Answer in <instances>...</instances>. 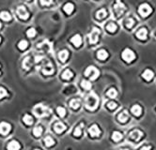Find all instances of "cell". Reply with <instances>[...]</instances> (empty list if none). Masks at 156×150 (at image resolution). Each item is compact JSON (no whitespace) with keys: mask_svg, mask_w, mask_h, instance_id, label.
<instances>
[{"mask_svg":"<svg viewBox=\"0 0 156 150\" xmlns=\"http://www.w3.org/2000/svg\"><path fill=\"white\" fill-rule=\"evenodd\" d=\"M42 72L45 75H51L54 72V67L50 62H47L42 68Z\"/></svg>","mask_w":156,"mask_h":150,"instance_id":"7c38bea8","label":"cell"},{"mask_svg":"<svg viewBox=\"0 0 156 150\" xmlns=\"http://www.w3.org/2000/svg\"><path fill=\"white\" fill-rule=\"evenodd\" d=\"M26 35H27V37H28V38H33V37H35V35H36V30H35V28H29V29H27Z\"/></svg>","mask_w":156,"mask_h":150,"instance_id":"f35d334b","label":"cell"},{"mask_svg":"<svg viewBox=\"0 0 156 150\" xmlns=\"http://www.w3.org/2000/svg\"><path fill=\"white\" fill-rule=\"evenodd\" d=\"M23 121L26 123V125H31L33 123V118H32V116L30 115H24V117H23Z\"/></svg>","mask_w":156,"mask_h":150,"instance_id":"f1b7e54d","label":"cell"},{"mask_svg":"<svg viewBox=\"0 0 156 150\" xmlns=\"http://www.w3.org/2000/svg\"><path fill=\"white\" fill-rule=\"evenodd\" d=\"M11 130V125L9 123H6V122H2L0 123V134H3V135H6L10 132Z\"/></svg>","mask_w":156,"mask_h":150,"instance_id":"8fae6325","label":"cell"},{"mask_svg":"<svg viewBox=\"0 0 156 150\" xmlns=\"http://www.w3.org/2000/svg\"><path fill=\"white\" fill-rule=\"evenodd\" d=\"M117 103L116 102H108L107 103V108L108 109H110V110H114V109H116L117 108Z\"/></svg>","mask_w":156,"mask_h":150,"instance_id":"60d3db41","label":"cell"},{"mask_svg":"<svg viewBox=\"0 0 156 150\" xmlns=\"http://www.w3.org/2000/svg\"><path fill=\"white\" fill-rule=\"evenodd\" d=\"M106 29H107V31L109 32L114 33L116 30H117V24L114 23H109L107 24V26H106Z\"/></svg>","mask_w":156,"mask_h":150,"instance_id":"4dcf8cb0","label":"cell"},{"mask_svg":"<svg viewBox=\"0 0 156 150\" xmlns=\"http://www.w3.org/2000/svg\"><path fill=\"white\" fill-rule=\"evenodd\" d=\"M39 1L43 6H49L52 4V0H39Z\"/></svg>","mask_w":156,"mask_h":150,"instance_id":"b9f144b4","label":"cell"},{"mask_svg":"<svg viewBox=\"0 0 156 150\" xmlns=\"http://www.w3.org/2000/svg\"><path fill=\"white\" fill-rule=\"evenodd\" d=\"M16 13L22 20H26L28 19L29 17V13L27 12L26 7H24V6H19V7L17 8Z\"/></svg>","mask_w":156,"mask_h":150,"instance_id":"52a82bcc","label":"cell"},{"mask_svg":"<svg viewBox=\"0 0 156 150\" xmlns=\"http://www.w3.org/2000/svg\"><path fill=\"white\" fill-rule=\"evenodd\" d=\"M99 74H100L99 70L93 66L88 67L87 69L85 70V75L87 76V77H90L91 80H95V79H97Z\"/></svg>","mask_w":156,"mask_h":150,"instance_id":"3957f363","label":"cell"},{"mask_svg":"<svg viewBox=\"0 0 156 150\" xmlns=\"http://www.w3.org/2000/svg\"><path fill=\"white\" fill-rule=\"evenodd\" d=\"M97 57L100 60H105L108 57V53L105 50H100L97 53Z\"/></svg>","mask_w":156,"mask_h":150,"instance_id":"ffe728a7","label":"cell"},{"mask_svg":"<svg viewBox=\"0 0 156 150\" xmlns=\"http://www.w3.org/2000/svg\"><path fill=\"white\" fill-rule=\"evenodd\" d=\"M100 29L94 27L90 34H88V39H90V44H95L97 43L98 39H99V35H100Z\"/></svg>","mask_w":156,"mask_h":150,"instance_id":"8992f818","label":"cell"},{"mask_svg":"<svg viewBox=\"0 0 156 150\" xmlns=\"http://www.w3.org/2000/svg\"><path fill=\"white\" fill-rule=\"evenodd\" d=\"M0 18L4 21H10L11 19V16L8 11H2L1 13H0Z\"/></svg>","mask_w":156,"mask_h":150,"instance_id":"f546056e","label":"cell"},{"mask_svg":"<svg viewBox=\"0 0 156 150\" xmlns=\"http://www.w3.org/2000/svg\"><path fill=\"white\" fill-rule=\"evenodd\" d=\"M88 133H90V135L91 137H98V136L100 135L101 130H100L99 127H98L97 125L94 124L90 128H88Z\"/></svg>","mask_w":156,"mask_h":150,"instance_id":"9c48e42d","label":"cell"},{"mask_svg":"<svg viewBox=\"0 0 156 150\" xmlns=\"http://www.w3.org/2000/svg\"><path fill=\"white\" fill-rule=\"evenodd\" d=\"M53 128H54V130L56 131L57 133H61L66 130L65 124L61 123V122H57V123H55Z\"/></svg>","mask_w":156,"mask_h":150,"instance_id":"4fadbf2b","label":"cell"},{"mask_svg":"<svg viewBox=\"0 0 156 150\" xmlns=\"http://www.w3.org/2000/svg\"><path fill=\"white\" fill-rule=\"evenodd\" d=\"M122 139V134L118 131H114L112 134V140L115 141V142H118L120 140Z\"/></svg>","mask_w":156,"mask_h":150,"instance_id":"83f0119b","label":"cell"},{"mask_svg":"<svg viewBox=\"0 0 156 150\" xmlns=\"http://www.w3.org/2000/svg\"><path fill=\"white\" fill-rule=\"evenodd\" d=\"M152 9L149 4L147 3H144V4H141L138 8V13L141 15L142 17H146L151 13Z\"/></svg>","mask_w":156,"mask_h":150,"instance_id":"277c9868","label":"cell"},{"mask_svg":"<svg viewBox=\"0 0 156 150\" xmlns=\"http://www.w3.org/2000/svg\"><path fill=\"white\" fill-rule=\"evenodd\" d=\"M0 42H1V38H0Z\"/></svg>","mask_w":156,"mask_h":150,"instance_id":"bcb514c9","label":"cell"},{"mask_svg":"<svg viewBox=\"0 0 156 150\" xmlns=\"http://www.w3.org/2000/svg\"><path fill=\"white\" fill-rule=\"evenodd\" d=\"M81 86L86 90H90L91 88V83L87 80H83L81 82Z\"/></svg>","mask_w":156,"mask_h":150,"instance_id":"1f68e13d","label":"cell"},{"mask_svg":"<svg viewBox=\"0 0 156 150\" xmlns=\"http://www.w3.org/2000/svg\"><path fill=\"white\" fill-rule=\"evenodd\" d=\"M27 45H28V43H27L26 41H22L18 43V47H19L20 50H26L27 48Z\"/></svg>","mask_w":156,"mask_h":150,"instance_id":"74e56055","label":"cell"},{"mask_svg":"<svg viewBox=\"0 0 156 150\" xmlns=\"http://www.w3.org/2000/svg\"><path fill=\"white\" fill-rule=\"evenodd\" d=\"M20 147V143L15 140H12L8 143V150H19Z\"/></svg>","mask_w":156,"mask_h":150,"instance_id":"9a60e30c","label":"cell"},{"mask_svg":"<svg viewBox=\"0 0 156 150\" xmlns=\"http://www.w3.org/2000/svg\"><path fill=\"white\" fill-rule=\"evenodd\" d=\"M57 115H59L60 117H64L66 115V110L63 108V107H57Z\"/></svg>","mask_w":156,"mask_h":150,"instance_id":"e575fe53","label":"cell"},{"mask_svg":"<svg viewBox=\"0 0 156 150\" xmlns=\"http://www.w3.org/2000/svg\"><path fill=\"white\" fill-rule=\"evenodd\" d=\"M106 10H105V9H102V10H100L99 11H97V13H96V18L98 20H102L103 19L105 16H106Z\"/></svg>","mask_w":156,"mask_h":150,"instance_id":"603a6c76","label":"cell"},{"mask_svg":"<svg viewBox=\"0 0 156 150\" xmlns=\"http://www.w3.org/2000/svg\"><path fill=\"white\" fill-rule=\"evenodd\" d=\"M72 76H73L72 72L70 69L64 70V72L62 73V78L64 79V80H70V79H71Z\"/></svg>","mask_w":156,"mask_h":150,"instance_id":"d4e9b609","label":"cell"},{"mask_svg":"<svg viewBox=\"0 0 156 150\" xmlns=\"http://www.w3.org/2000/svg\"><path fill=\"white\" fill-rule=\"evenodd\" d=\"M7 95H8L7 90H6L4 87H0V100L3 99V98H5Z\"/></svg>","mask_w":156,"mask_h":150,"instance_id":"ab89813d","label":"cell"},{"mask_svg":"<svg viewBox=\"0 0 156 150\" xmlns=\"http://www.w3.org/2000/svg\"><path fill=\"white\" fill-rule=\"evenodd\" d=\"M81 134H82V127L77 126L74 128V130H73V136L79 137V136H81Z\"/></svg>","mask_w":156,"mask_h":150,"instance_id":"d590c367","label":"cell"},{"mask_svg":"<svg viewBox=\"0 0 156 150\" xmlns=\"http://www.w3.org/2000/svg\"><path fill=\"white\" fill-rule=\"evenodd\" d=\"M34 114L36 116H38V117H42V116H45V115L47 116L50 114V110H49L47 107L39 104V105H37L34 108Z\"/></svg>","mask_w":156,"mask_h":150,"instance_id":"7a4b0ae2","label":"cell"},{"mask_svg":"<svg viewBox=\"0 0 156 150\" xmlns=\"http://www.w3.org/2000/svg\"><path fill=\"white\" fill-rule=\"evenodd\" d=\"M34 150H41V149H34Z\"/></svg>","mask_w":156,"mask_h":150,"instance_id":"f6af8a7d","label":"cell"},{"mask_svg":"<svg viewBox=\"0 0 156 150\" xmlns=\"http://www.w3.org/2000/svg\"><path fill=\"white\" fill-rule=\"evenodd\" d=\"M128 118H129V114H128V112L126 111V110L120 112L118 115V120L120 121V123H124V122H126L128 120Z\"/></svg>","mask_w":156,"mask_h":150,"instance_id":"5bb4252c","label":"cell"},{"mask_svg":"<svg viewBox=\"0 0 156 150\" xmlns=\"http://www.w3.org/2000/svg\"><path fill=\"white\" fill-rule=\"evenodd\" d=\"M153 71L151 69H146L144 72L142 73V77L145 79L146 81H151L153 78Z\"/></svg>","mask_w":156,"mask_h":150,"instance_id":"e0dca14e","label":"cell"},{"mask_svg":"<svg viewBox=\"0 0 156 150\" xmlns=\"http://www.w3.org/2000/svg\"><path fill=\"white\" fill-rule=\"evenodd\" d=\"M151 146L149 145H145L141 148V150H151Z\"/></svg>","mask_w":156,"mask_h":150,"instance_id":"7bdbcfd3","label":"cell"},{"mask_svg":"<svg viewBox=\"0 0 156 150\" xmlns=\"http://www.w3.org/2000/svg\"><path fill=\"white\" fill-rule=\"evenodd\" d=\"M106 95H107V97L111 98V99H115V98L117 97L118 92H117V90H116L115 88H110L107 92H106Z\"/></svg>","mask_w":156,"mask_h":150,"instance_id":"4316f807","label":"cell"},{"mask_svg":"<svg viewBox=\"0 0 156 150\" xmlns=\"http://www.w3.org/2000/svg\"><path fill=\"white\" fill-rule=\"evenodd\" d=\"M131 111H132V113L136 116H139L140 115L142 114V108L141 106L138 105V104H136V105H134L132 107V109H131Z\"/></svg>","mask_w":156,"mask_h":150,"instance_id":"d6986e66","label":"cell"},{"mask_svg":"<svg viewBox=\"0 0 156 150\" xmlns=\"http://www.w3.org/2000/svg\"><path fill=\"white\" fill-rule=\"evenodd\" d=\"M42 127L41 126H37L34 128V130H33V134L36 136V137H39L42 134Z\"/></svg>","mask_w":156,"mask_h":150,"instance_id":"484cf974","label":"cell"},{"mask_svg":"<svg viewBox=\"0 0 156 150\" xmlns=\"http://www.w3.org/2000/svg\"><path fill=\"white\" fill-rule=\"evenodd\" d=\"M70 107L72 108V109H74V110L78 109L79 107H80V100H76V99L72 100L71 102H70Z\"/></svg>","mask_w":156,"mask_h":150,"instance_id":"7402d4cb","label":"cell"},{"mask_svg":"<svg viewBox=\"0 0 156 150\" xmlns=\"http://www.w3.org/2000/svg\"><path fill=\"white\" fill-rule=\"evenodd\" d=\"M142 137H143V132L139 130H134L131 131L129 134V138L133 141H136V142L139 141Z\"/></svg>","mask_w":156,"mask_h":150,"instance_id":"ba28073f","label":"cell"},{"mask_svg":"<svg viewBox=\"0 0 156 150\" xmlns=\"http://www.w3.org/2000/svg\"><path fill=\"white\" fill-rule=\"evenodd\" d=\"M69 57V52L67 50H62L59 53V59L61 62H65Z\"/></svg>","mask_w":156,"mask_h":150,"instance_id":"ac0fdd59","label":"cell"},{"mask_svg":"<svg viewBox=\"0 0 156 150\" xmlns=\"http://www.w3.org/2000/svg\"><path fill=\"white\" fill-rule=\"evenodd\" d=\"M136 37L139 39H141V41H145L147 39V37H148V30H147L145 27L139 28L136 32Z\"/></svg>","mask_w":156,"mask_h":150,"instance_id":"30bf717a","label":"cell"},{"mask_svg":"<svg viewBox=\"0 0 156 150\" xmlns=\"http://www.w3.org/2000/svg\"><path fill=\"white\" fill-rule=\"evenodd\" d=\"M73 9H74V7H73V5L72 3H67V4L63 7V10L67 14H71L73 11Z\"/></svg>","mask_w":156,"mask_h":150,"instance_id":"44dd1931","label":"cell"},{"mask_svg":"<svg viewBox=\"0 0 156 150\" xmlns=\"http://www.w3.org/2000/svg\"><path fill=\"white\" fill-rule=\"evenodd\" d=\"M54 143H55V141L51 136H46L44 138V145H46L47 147H50V146L53 145Z\"/></svg>","mask_w":156,"mask_h":150,"instance_id":"cb8c5ba5","label":"cell"},{"mask_svg":"<svg viewBox=\"0 0 156 150\" xmlns=\"http://www.w3.org/2000/svg\"><path fill=\"white\" fill-rule=\"evenodd\" d=\"M30 57H26L23 61V68L24 69H28L30 68Z\"/></svg>","mask_w":156,"mask_h":150,"instance_id":"8d00e7d4","label":"cell"},{"mask_svg":"<svg viewBox=\"0 0 156 150\" xmlns=\"http://www.w3.org/2000/svg\"><path fill=\"white\" fill-rule=\"evenodd\" d=\"M71 42L75 47H79L82 44V38L80 35H74L71 39Z\"/></svg>","mask_w":156,"mask_h":150,"instance_id":"2e32d148","label":"cell"},{"mask_svg":"<svg viewBox=\"0 0 156 150\" xmlns=\"http://www.w3.org/2000/svg\"><path fill=\"white\" fill-rule=\"evenodd\" d=\"M134 20L133 19V18H128V19L125 21V26L127 27V28H132V27L134 26Z\"/></svg>","mask_w":156,"mask_h":150,"instance_id":"d6a6232c","label":"cell"},{"mask_svg":"<svg viewBox=\"0 0 156 150\" xmlns=\"http://www.w3.org/2000/svg\"><path fill=\"white\" fill-rule=\"evenodd\" d=\"M123 9H124V6L120 2H118V4L115 6V10H116V12H117V14L121 13V12L123 11Z\"/></svg>","mask_w":156,"mask_h":150,"instance_id":"836d02e7","label":"cell"},{"mask_svg":"<svg viewBox=\"0 0 156 150\" xmlns=\"http://www.w3.org/2000/svg\"><path fill=\"white\" fill-rule=\"evenodd\" d=\"M1 26H2V24H1V23H0V28H1Z\"/></svg>","mask_w":156,"mask_h":150,"instance_id":"ee69618b","label":"cell"},{"mask_svg":"<svg viewBox=\"0 0 156 150\" xmlns=\"http://www.w3.org/2000/svg\"><path fill=\"white\" fill-rule=\"evenodd\" d=\"M121 56L123 58L124 61L130 63V62H132L133 60H134V58H136V54H134L131 49H125V50L122 52Z\"/></svg>","mask_w":156,"mask_h":150,"instance_id":"5b68a950","label":"cell"},{"mask_svg":"<svg viewBox=\"0 0 156 150\" xmlns=\"http://www.w3.org/2000/svg\"><path fill=\"white\" fill-rule=\"evenodd\" d=\"M85 102H86L85 103L86 108L93 111V110H95L98 107V104H99V98L97 97V95L95 93H90L87 97Z\"/></svg>","mask_w":156,"mask_h":150,"instance_id":"6da1fadb","label":"cell"}]
</instances>
